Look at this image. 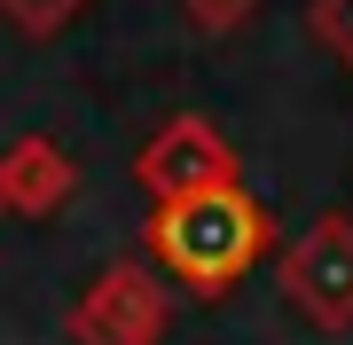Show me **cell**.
Returning a JSON list of instances; mask_svg holds the SVG:
<instances>
[{
	"instance_id": "6da1fadb",
	"label": "cell",
	"mask_w": 353,
	"mask_h": 345,
	"mask_svg": "<svg viewBox=\"0 0 353 345\" xmlns=\"http://www.w3.org/2000/svg\"><path fill=\"white\" fill-rule=\"evenodd\" d=\"M141 243H150V259L181 282V291L220 298V291H236V282L267 259L275 220H267V205H252L243 180H236V189H196V196H173V205H150Z\"/></svg>"
},
{
	"instance_id": "7a4b0ae2",
	"label": "cell",
	"mask_w": 353,
	"mask_h": 345,
	"mask_svg": "<svg viewBox=\"0 0 353 345\" xmlns=\"http://www.w3.org/2000/svg\"><path fill=\"white\" fill-rule=\"evenodd\" d=\"M134 180H141L150 205H173V196H196V189H236L243 165H236L228 134H220L204 110H173V118L134 149Z\"/></svg>"
},
{
	"instance_id": "3957f363",
	"label": "cell",
	"mask_w": 353,
	"mask_h": 345,
	"mask_svg": "<svg viewBox=\"0 0 353 345\" xmlns=\"http://www.w3.org/2000/svg\"><path fill=\"white\" fill-rule=\"evenodd\" d=\"M275 275L314 330H353V212H314Z\"/></svg>"
},
{
	"instance_id": "277c9868",
	"label": "cell",
	"mask_w": 353,
	"mask_h": 345,
	"mask_svg": "<svg viewBox=\"0 0 353 345\" xmlns=\"http://www.w3.org/2000/svg\"><path fill=\"white\" fill-rule=\"evenodd\" d=\"M71 330H79V345H157L165 330H173V298H165L157 267L118 259V267H102L94 291L79 298Z\"/></svg>"
},
{
	"instance_id": "5b68a950",
	"label": "cell",
	"mask_w": 353,
	"mask_h": 345,
	"mask_svg": "<svg viewBox=\"0 0 353 345\" xmlns=\"http://www.w3.org/2000/svg\"><path fill=\"white\" fill-rule=\"evenodd\" d=\"M0 196H8L16 212H55L71 196V157L55 149V141H16L8 165H0Z\"/></svg>"
},
{
	"instance_id": "8992f818",
	"label": "cell",
	"mask_w": 353,
	"mask_h": 345,
	"mask_svg": "<svg viewBox=\"0 0 353 345\" xmlns=\"http://www.w3.org/2000/svg\"><path fill=\"white\" fill-rule=\"evenodd\" d=\"M306 32L353 71V0H306Z\"/></svg>"
},
{
	"instance_id": "52a82bcc",
	"label": "cell",
	"mask_w": 353,
	"mask_h": 345,
	"mask_svg": "<svg viewBox=\"0 0 353 345\" xmlns=\"http://www.w3.org/2000/svg\"><path fill=\"white\" fill-rule=\"evenodd\" d=\"M181 16H189V32L228 39V32H243V24L259 16V0H181Z\"/></svg>"
},
{
	"instance_id": "ba28073f",
	"label": "cell",
	"mask_w": 353,
	"mask_h": 345,
	"mask_svg": "<svg viewBox=\"0 0 353 345\" xmlns=\"http://www.w3.org/2000/svg\"><path fill=\"white\" fill-rule=\"evenodd\" d=\"M0 8H8V24H16V32H32V39H55V32H63L79 8H87V0H0Z\"/></svg>"
}]
</instances>
